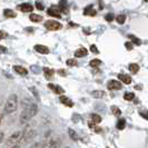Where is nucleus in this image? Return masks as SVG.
Listing matches in <instances>:
<instances>
[{
    "mask_svg": "<svg viewBox=\"0 0 148 148\" xmlns=\"http://www.w3.org/2000/svg\"><path fill=\"white\" fill-rule=\"evenodd\" d=\"M129 70L133 73V74H137L138 70H139V66L137 64H130L129 65Z\"/></svg>",
    "mask_w": 148,
    "mask_h": 148,
    "instance_id": "23",
    "label": "nucleus"
},
{
    "mask_svg": "<svg viewBox=\"0 0 148 148\" xmlns=\"http://www.w3.org/2000/svg\"><path fill=\"white\" fill-rule=\"evenodd\" d=\"M47 14L49 16H51V17H55V18H60L61 15H60L59 12V9H56V8H50V9H48L47 10Z\"/></svg>",
    "mask_w": 148,
    "mask_h": 148,
    "instance_id": "15",
    "label": "nucleus"
},
{
    "mask_svg": "<svg viewBox=\"0 0 148 148\" xmlns=\"http://www.w3.org/2000/svg\"><path fill=\"white\" fill-rule=\"evenodd\" d=\"M2 119H3V115H2V114H0V125H1V121H2Z\"/></svg>",
    "mask_w": 148,
    "mask_h": 148,
    "instance_id": "39",
    "label": "nucleus"
},
{
    "mask_svg": "<svg viewBox=\"0 0 148 148\" xmlns=\"http://www.w3.org/2000/svg\"><path fill=\"white\" fill-rule=\"evenodd\" d=\"M36 8H37L38 10H45V7H44V5L41 3V2H36Z\"/></svg>",
    "mask_w": 148,
    "mask_h": 148,
    "instance_id": "34",
    "label": "nucleus"
},
{
    "mask_svg": "<svg viewBox=\"0 0 148 148\" xmlns=\"http://www.w3.org/2000/svg\"><path fill=\"white\" fill-rule=\"evenodd\" d=\"M3 139H5V133L3 132H0V144L3 141Z\"/></svg>",
    "mask_w": 148,
    "mask_h": 148,
    "instance_id": "37",
    "label": "nucleus"
},
{
    "mask_svg": "<svg viewBox=\"0 0 148 148\" xmlns=\"http://www.w3.org/2000/svg\"><path fill=\"white\" fill-rule=\"evenodd\" d=\"M10 148H20V147H19V145H16V146H14V147H10Z\"/></svg>",
    "mask_w": 148,
    "mask_h": 148,
    "instance_id": "41",
    "label": "nucleus"
},
{
    "mask_svg": "<svg viewBox=\"0 0 148 148\" xmlns=\"http://www.w3.org/2000/svg\"><path fill=\"white\" fill-rule=\"evenodd\" d=\"M111 111H112V114H114L115 116H120V115H121V110L119 109L118 107H116V106H112V107H111Z\"/></svg>",
    "mask_w": 148,
    "mask_h": 148,
    "instance_id": "28",
    "label": "nucleus"
},
{
    "mask_svg": "<svg viewBox=\"0 0 148 148\" xmlns=\"http://www.w3.org/2000/svg\"><path fill=\"white\" fill-rule=\"evenodd\" d=\"M91 120H92V123H96V124H99V123L101 121V117H100L99 115H96V114H92V115H91Z\"/></svg>",
    "mask_w": 148,
    "mask_h": 148,
    "instance_id": "26",
    "label": "nucleus"
},
{
    "mask_svg": "<svg viewBox=\"0 0 148 148\" xmlns=\"http://www.w3.org/2000/svg\"><path fill=\"white\" fill-rule=\"evenodd\" d=\"M31 69H32V70H35V71H34V73H38L37 70H38V69H39V68H38V67L32 66V67H31Z\"/></svg>",
    "mask_w": 148,
    "mask_h": 148,
    "instance_id": "38",
    "label": "nucleus"
},
{
    "mask_svg": "<svg viewBox=\"0 0 148 148\" xmlns=\"http://www.w3.org/2000/svg\"><path fill=\"white\" fill-rule=\"evenodd\" d=\"M59 100H60V103H61V104H64L65 106H67V107H73V106H74L73 100H71L70 98L66 97V96H60Z\"/></svg>",
    "mask_w": 148,
    "mask_h": 148,
    "instance_id": "11",
    "label": "nucleus"
},
{
    "mask_svg": "<svg viewBox=\"0 0 148 148\" xmlns=\"http://www.w3.org/2000/svg\"><path fill=\"white\" fill-rule=\"evenodd\" d=\"M107 86H108V89H110V90H118L121 88V84L117 80H110Z\"/></svg>",
    "mask_w": 148,
    "mask_h": 148,
    "instance_id": "9",
    "label": "nucleus"
},
{
    "mask_svg": "<svg viewBox=\"0 0 148 148\" xmlns=\"http://www.w3.org/2000/svg\"><path fill=\"white\" fill-rule=\"evenodd\" d=\"M66 62H67V65H68V66H70V67L76 66V65H77V61H76L75 59H68Z\"/></svg>",
    "mask_w": 148,
    "mask_h": 148,
    "instance_id": "30",
    "label": "nucleus"
},
{
    "mask_svg": "<svg viewBox=\"0 0 148 148\" xmlns=\"http://www.w3.org/2000/svg\"><path fill=\"white\" fill-rule=\"evenodd\" d=\"M118 79L121 80L124 84H126V85H129V84L132 82V77L125 74H118Z\"/></svg>",
    "mask_w": 148,
    "mask_h": 148,
    "instance_id": "13",
    "label": "nucleus"
},
{
    "mask_svg": "<svg viewBox=\"0 0 148 148\" xmlns=\"http://www.w3.org/2000/svg\"><path fill=\"white\" fill-rule=\"evenodd\" d=\"M91 95H92L94 98L100 99V98H103L105 96V91H103V90H95V91L91 92Z\"/></svg>",
    "mask_w": 148,
    "mask_h": 148,
    "instance_id": "18",
    "label": "nucleus"
},
{
    "mask_svg": "<svg viewBox=\"0 0 148 148\" xmlns=\"http://www.w3.org/2000/svg\"><path fill=\"white\" fill-rule=\"evenodd\" d=\"M3 16H5L6 18H15L16 12L14 11V10H11V9H5V11H3Z\"/></svg>",
    "mask_w": 148,
    "mask_h": 148,
    "instance_id": "17",
    "label": "nucleus"
},
{
    "mask_svg": "<svg viewBox=\"0 0 148 148\" xmlns=\"http://www.w3.org/2000/svg\"><path fill=\"white\" fill-rule=\"evenodd\" d=\"M96 14H97V11L94 9L92 6H88V7L84 10V15L85 16H91V17H92V16H96Z\"/></svg>",
    "mask_w": 148,
    "mask_h": 148,
    "instance_id": "16",
    "label": "nucleus"
},
{
    "mask_svg": "<svg viewBox=\"0 0 148 148\" xmlns=\"http://www.w3.org/2000/svg\"><path fill=\"white\" fill-rule=\"evenodd\" d=\"M34 48H35V50H36L38 53H41V55H47V53H49V48H48L47 46H45V45H36Z\"/></svg>",
    "mask_w": 148,
    "mask_h": 148,
    "instance_id": "7",
    "label": "nucleus"
},
{
    "mask_svg": "<svg viewBox=\"0 0 148 148\" xmlns=\"http://www.w3.org/2000/svg\"><path fill=\"white\" fill-rule=\"evenodd\" d=\"M88 55V50L86 49V48H79V49H77L76 51H75V56L77 57V58H82V57H85V56H87Z\"/></svg>",
    "mask_w": 148,
    "mask_h": 148,
    "instance_id": "14",
    "label": "nucleus"
},
{
    "mask_svg": "<svg viewBox=\"0 0 148 148\" xmlns=\"http://www.w3.org/2000/svg\"><path fill=\"white\" fill-rule=\"evenodd\" d=\"M14 70H15V71L18 75H21V76H26V75L28 74V70H27V69H26L25 67L18 66V65L14 66Z\"/></svg>",
    "mask_w": 148,
    "mask_h": 148,
    "instance_id": "12",
    "label": "nucleus"
},
{
    "mask_svg": "<svg viewBox=\"0 0 148 148\" xmlns=\"http://www.w3.org/2000/svg\"><path fill=\"white\" fill-rule=\"evenodd\" d=\"M100 64H101V60L99 59H92L91 61H90V66L91 67H99L100 66Z\"/></svg>",
    "mask_w": 148,
    "mask_h": 148,
    "instance_id": "29",
    "label": "nucleus"
},
{
    "mask_svg": "<svg viewBox=\"0 0 148 148\" xmlns=\"http://www.w3.org/2000/svg\"><path fill=\"white\" fill-rule=\"evenodd\" d=\"M8 49L6 48V47H3V46H0V52L1 53H7Z\"/></svg>",
    "mask_w": 148,
    "mask_h": 148,
    "instance_id": "36",
    "label": "nucleus"
},
{
    "mask_svg": "<svg viewBox=\"0 0 148 148\" xmlns=\"http://www.w3.org/2000/svg\"><path fill=\"white\" fill-rule=\"evenodd\" d=\"M3 37H5V36H3V34H2V32H0V40H1Z\"/></svg>",
    "mask_w": 148,
    "mask_h": 148,
    "instance_id": "40",
    "label": "nucleus"
},
{
    "mask_svg": "<svg viewBox=\"0 0 148 148\" xmlns=\"http://www.w3.org/2000/svg\"><path fill=\"white\" fill-rule=\"evenodd\" d=\"M36 136V129H34L32 127H27L23 132H22V137H21V141H25V143H29Z\"/></svg>",
    "mask_w": 148,
    "mask_h": 148,
    "instance_id": "3",
    "label": "nucleus"
},
{
    "mask_svg": "<svg viewBox=\"0 0 148 148\" xmlns=\"http://www.w3.org/2000/svg\"><path fill=\"white\" fill-rule=\"evenodd\" d=\"M116 20H117V22H118L119 25H123V23H125V21H126V16L125 15H119L116 17Z\"/></svg>",
    "mask_w": 148,
    "mask_h": 148,
    "instance_id": "25",
    "label": "nucleus"
},
{
    "mask_svg": "<svg viewBox=\"0 0 148 148\" xmlns=\"http://www.w3.org/2000/svg\"><path fill=\"white\" fill-rule=\"evenodd\" d=\"M48 87L51 89L52 91L55 92V94H58V95H61V94H64L65 92V90L61 88L60 86L58 85H53V84H48Z\"/></svg>",
    "mask_w": 148,
    "mask_h": 148,
    "instance_id": "10",
    "label": "nucleus"
},
{
    "mask_svg": "<svg viewBox=\"0 0 148 148\" xmlns=\"http://www.w3.org/2000/svg\"><path fill=\"white\" fill-rule=\"evenodd\" d=\"M125 47H126V49H128V50H132L133 49V44L132 42H125Z\"/></svg>",
    "mask_w": 148,
    "mask_h": 148,
    "instance_id": "35",
    "label": "nucleus"
},
{
    "mask_svg": "<svg viewBox=\"0 0 148 148\" xmlns=\"http://www.w3.org/2000/svg\"><path fill=\"white\" fill-rule=\"evenodd\" d=\"M105 19H106L107 21H112V20H114V15H112V14H107V15L105 16Z\"/></svg>",
    "mask_w": 148,
    "mask_h": 148,
    "instance_id": "31",
    "label": "nucleus"
},
{
    "mask_svg": "<svg viewBox=\"0 0 148 148\" xmlns=\"http://www.w3.org/2000/svg\"><path fill=\"white\" fill-rule=\"evenodd\" d=\"M38 112V106L29 98H23L22 100V111L19 116V121L20 124L25 125L29 120L34 118Z\"/></svg>",
    "mask_w": 148,
    "mask_h": 148,
    "instance_id": "1",
    "label": "nucleus"
},
{
    "mask_svg": "<svg viewBox=\"0 0 148 148\" xmlns=\"http://www.w3.org/2000/svg\"><path fill=\"white\" fill-rule=\"evenodd\" d=\"M128 38H129V39L132 40V44H135V45H137V46L141 45L140 39H138L137 37H135L134 35H128Z\"/></svg>",
    "mask_w": 148,
    "mask_h": 148,
    "instance_id": "21",
    "label": "nucleus"
},
{
    "mask_svg": "<svg viewBox=\"0 0 148 148\" xmlns=\"http://www.w3.org/2000/svg\"><path fill=\"white\" fill-rule=\"evenodd\" d=\"M29 19L31 20L32 22H40L42 20V17L40 15H36V14H31L29 16Z\"/></svg>",
    "mask_w": 148,
    "mask_h": 148,
    "instance_id": "19",
    "label": "nucleus"
},
{
    "mask_svg": "<svg viewBox=\"0 0 148 148\" xmlns=\"http://www.w3.org/2000/svg\"><path fill=\"white\" fill-rule=\"evenodd\" d=\"M45 27H46V29L50 30V31H56V30L61 29L62 25L57 20H47L45 22Z\"/></svg>",
    "mask_w": 148,
    "mask_h": 148,
    "instance_id": "6",
    "label": "nucleus"
},
{
    "mask_svg": "<svg viewBox=\"0 0 148 148\" xmlns=\"http://www.w3.org/2000/svg\"><path fill=\"white\" fill-rule=\"evenodd\" d=\"M18 108V97L16 94H11L10 96L8 97L7 101L3 107V112L6 115H10L12 112H15Z\"/></svg>",
    "mask_w": 148,
    "mask_h": 148,
    "instance_id": "2",
    "label": "nucleus"
},
{
    "mask_svg": "<svg viewBox=\"0 0 148 148\" xmlns=\"http://www.w3.org/2000/svg\"><path fill=\"white\" fill-rule=\"evenodd\" d=\"M139 115H140L143 118H145V119H147V120H148V111L140 110V111H139Z\"/></svg>",
    "mask_w": 148,
    "mask_h": 148,
    "instance_id": "33",
    "label": "nucleus"
},
{
    "mask_svg": "<svg viewBox=\"0 0 148 148\" xmlns=\"http://www.w3.org/2000/svg\"><path fill=\"white\" fill-rule=\"evenodd\" d=\"M18 9H20V11H22V12H31V11L34 10V7H32V5L25 2V3L19 5V6H18Z\"/></svg>",
    "mask_w": 148,
    "mask_h": 148,
    "instance_id": "8",
    "label": "nucleus"
},
{
    "mask_svg": "<svg viewBox=\"0 0 148 148\" xmlns=\"http://www.w3.org/2000/svg\"><path fill=\"white\" fill-rule=\"evenodd\" d=\"M125 127H126V120L125 119H119L118 123H117V129L123 130Z\"/></svg>",
    "mask_w": 148,
    "mask_h": 148,
    "instance_id": "22",
    "label": "nucleus"
},
{
    "mask_svg": "<svg viewBox=\"0 0 148 148\" xmlns=\"http://www.w3.org/2000/svg\"><path fill=\"white\" fill-rule=\"evenodd\" d=\"M21 137H22V132H20V130L12 133L10 136H9V138L7 139L8 146H11V147L16 146L19 141L21 140Z\"/></svg>",
    "mask_w": 148,
    "mask_h": 148,
    "instance_id": "4",
    "label": "nucleus"
},
{
    "mask_svg": "<svg viewBox=\"0 0 148 148\" xmlns=\"http://www.w3.org/2000/svg\"><path fill=\"white\" fill-rule=\"evenodd\" d=\"M124 98H125V100H127V101H132L134 98H135V94L134 92H126L124 95Z\"/></svg>",
    "mask_w": 148,
    "mask_h": 148,
    "instance_id": "24",
    "label": "nucleus"
},
{
    "mask_svg": "<svg viewBox=\"0 0 148 148\" xmlns=\"http://www.w3.org/2000/svg\"><path fill=\"white\" fill-rule=\"evenodd\" d=\"M60 145H61V140L59 137H53V138H50L47 141H45L41 148H59Z\"/></svg>",
    "mask_w": 148,
    "mask_h": 148,
    "instance_id": "5",
    "label": "nucleus"
},
{
    "mask_svg": "<svg viewBox=\"0 0 148 148\" xmlns=\"http://www.w3.org/2000/svg\"><path fill=\"white\" fill-rule=\"evenodd\" d=\"M68 133H69V136H70V138H71V139H74V140H78V135H77V133H76L75 130L69 129V130H68Z\"/></svg>",
    "mask_w": 148,
    "mask_h": 148,
    "instance_id": "27",
    "label": "nucleus"
},
{
    "mask_svg": "<svg viewBox=\"0 0 148 148\" xmlns=\"http://www.w3.org/2000/svg\"><path fill=\"white\" fill-rule=\"evenodd\" d=\"M44 74L46 76V78H48V79H51L52 76H53V70L51 69H49V68H44Z\"/></svg>",
    "mask_w": 148,
    "mask_h": 148,
    "instance_id": "20",
    "label": "nucleus"
},
{
    "mask_svg": "<svg viewBox=\"0 0 148 148\" xmlns=\"http://www.w3.org/2000/svg\"><path fill=\"white\" fill-rule=\"evenodd\" d=\"M90 51L94 52V53H99V51H98V49H97L96 45H91L90 46Z\"/></svg>",
    "mask_w": 148,
    "mask_h": 148,
    "instance_id": "32",
    "label": "nucleus"
}]
</instances>
